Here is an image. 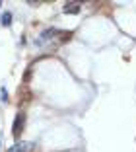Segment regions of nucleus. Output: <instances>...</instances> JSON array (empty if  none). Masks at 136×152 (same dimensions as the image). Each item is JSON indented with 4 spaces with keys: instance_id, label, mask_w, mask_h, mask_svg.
Listing matches in <instances>:
<instances>
[{
    "instance_id": "f257e3e1",
    "label": "nucleus",
    "mask_w": 136,
    "mask_h": 152,
    "mask_svg": "<svg viewBox=\"0 0 136 152\" xmlns=\"http://www.w3.org/2000/svg\"><path fill=\"white\" fill-rule=\"evenodd\" d=\"M23 125H25V113H18V115L14 117V125H12V134L16 137V139L22 134Z\"/></svg>"
},
{
    "instance_id": "f03ea898",
    "label": "nucleus",
    "mask_w": 136,
    "mask_h": 152,
    "mask_svg": "<svg viewBox=\"0 0 136 152\" xmlns=\"http://www.w3.org/2000/svg\"><path fill=\"white\" fill-rule=\"evenodd\" d=\"M35 150V142H16L8 148V152H31Z\"/></svg>"
},
{
    "instance_id": "7ed1b4c3",
    "label": "nucleus",
    "mask_w": 136,
    "mask_h": 152,
    "mask_svg": "<svg viewBox=\"0 0 136 152\" xmlns=\"http://www.w3.org/2000/svg\"><path fill=\"white\" fill-rule=\"evenodd\" d=\"M62 12L64 14H78L80 12V2H66Z\"/></svg>"
},
{
    "instance_id": "20e7f679",
    "label": "nucleus",
    "mask_w": 136,
    "mask_h": 152,
    "mask_svg": "<svg viewBox=\"0 0 136 152\" xmlns=\"http://www.w3.org/2000/svg\"><path fill=\"white\" fill-rule=\"evenodd\" d=\"M0 23H2V26H10V23H12V14L4 12V14H2V18H0Z\"/></svg>"
},
{
    "instance_id": "39448f33",
    "label": "nucleus",
    "mask_w": 136,
    "mask_h": 152,
    "mask_svg": "<svg viewBox=\"0 0 136 152\" xmlns=\"http://www.w3.org/2000/svg\"><path fill=\"white\" fill-rule=\"evenodd\" d=\"M0 96H2V99H0L2 103H6V102H8V94H6V88H2V90H0Z\"/></svg>"
}]
</instances>
